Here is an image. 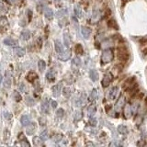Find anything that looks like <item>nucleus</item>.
<instances>
[{
    "instance_id": "7ed1b4c3",
    "label": "nucleus",
    "mask_w": 147,
    "mask_h": 147,
    "mask_svg": "<svg viewBox=\"0 0 147 147\" xmlns=\"http://www.w3.org/2000/svg\"><path fill=\"white\" fill-rule=\"evenodd\" d=\"M112 78H113V76H112V75L110 73L106 74L105 76H104V77H103V79H102V82H101L103 87H108V86H109V84L111 83Z\"/></svg>"
},
{
    "instance_id": "3c124183",
    "label": "nucleus",
    "mask_w": 147,
    "mask_h": 147,
    "mask_svg": "<svg viewBox=\"0 0 147 147\" xmlns=\"http://www.w3.org/2000/svg\"><path fill=\"white\" fill-rule=\"evenodd\" d=\"M28 14H29V21L31 20V15H32V12L30 10L28 11Z\"/></svg>"
},
{
    "instance_id": "c85d7f7f",
    "label": "nucleus",
    "mask_w": 147,
    "mask_h": 147,
    "mask_svg": "<svg viewBox=\"0 0 147 147\" xmlns=\"http://www.w3.org/2000/svg\"><path fill=\"white\" fill-rule=\"evenodd\" d=\"M138 109H139V103H137V102L132 103V105L130 106V110H132V115H134V114L136 113Z\"/></svg>"
},
{
    "instance_id": "a19ab883",
    "label": "nucleus",
    "mask_w": 147,
    "mask_h": 147,
    "mask_svg": "<svg viewBox=\"0 0 147 147\" xmlns=\"http://www.w3.org/2000/svg\"><path fill=\"white\" fill-rule=\"evenodd\" d=\"M63 96H65V97H69L70 96H71V90H70V88L68 87L63 88Z\"/></svg>"
},
{
    "instance_id": "de8ad7c7",
    "label": "nucleus",
    "mask_w": 147,
    "mask_h": 147,
    "mask_svg": "<svg viewBox=\"0 0 147 147\" xmlns=\"http://www.w3.org/2000/svg\"><path fill=\"white\" fill-rule=\"evenodd\" d=\"M39 122L42 126H44V125H46V119L45 118H40V120H39Z\"/></svg>"
},
{
    "instance_id": "6ab92c4d",
    "label": "nucleus",
    "mask_w": 147,
    "mask_h": 147,
    "mask_svg": "<svg viewBox=\"0 0 147 147\" xmlns=\"http://www.w3.org/2000/svg\"><path fill=\"white\" fill-rule=\"evenodd\" d=\"M20 121L23 126H27V125H29L30 123V118H29V115H23L21 117Z\"/></svg>"
},
{
    "instance_id": "aec40b11",
    "label": "nucleus",
    "mask_w": 147,
    "mask_h": 147,
    "mask_svg": "<svg viewBox=\"0 0 147 147\" xmlns=\"http://www.w3.org/2000/svg\"><path fill=\"white\" fill-rule=\"evenodd\" d=\"M14 52L15 53L18 55V56L21 57V56H23L24 54H25L26 53V51L24 48H22V47H16V48L14 49Z\"/></svg>"
},
{
    "instance_id": "603ef678",
    "label": "nucleus",
    "mask_w": 147,
    "mask_h": 147,
    "mask_svg": "<svg viewBox=\"0 0 147 147\" xmlns=\"http://www.w3.org/2000/svg\"><path fill=\"white\" fill-rule=\"evenodd\" d=\"M109 109H110V106H109H109H108V105L106 106V110H107V111H109Z\"/></svg>"
},
{
    "instance_id": "79ce46f5",
    "label": "nucleus",
    "mask_w": 147,
    "mask_h": 147,
    "mask_svg": "<svg viewBox=\"0 0 147 147\" xmlns=\"http://www.w3.org/2000/svg\"><path fill=\"white\" fill-rule=\"evenodd\" d=\"M20 145L23 147H29L30 146V144H29V143L27 141V140H25V139H23V140H21L20 142Z\"/></svg>"
},
{
    "instance_id": "6e6552de",
    "label": "nucleus",
    "mask_w": 147,
    "mask_h": 147,
    "mask_svg": "<svg viewBox=\"0 0 147 147\" xmlns=\"http://www.w3.org/2000/svg\"><path fill=\"white\" fill-rule=\"evenodd\" d=\"M134 77H130L125 81L123 84V88L124 89H128V88H132V85L134 83Z\"/></svg>"
},
{
    "instance_id": "dca6fc26",
    "label": "nucleus",
    "mask_w": 147,
    "mask_h": 147,
    "mask_svg": "<svg viewBox=\"0 0 147 147\" xmlns=\"http://www.w3.org/2000/svg\"><path fill=\"white\" fill-rule=\"evenodd\" d=\"M40 109H42V111L43 112V113H45V114L49 113V102L47 99H44L43 102L42 103V107H40Z\"/></svg>"
},
{
    "instance_id": "2eb2a0df",
    "label": "nucleus",
    "mask_w": 147,
    "mask_h": 147,
    "mask_svg": "<svg viewBox=\"0 0 147 147\" xmlns=\"http://www.w3.org/2000/svg\"><path fill=\"white\" fill-rule=\"evenodd\" d=\"M4 43L6 45H9V46H16L18 44V40L12 38H6L4 40Z\"/></svg>"
},
{
    "instance_id": "ddd939ff",
    "label": "nucleus",
    "mask_w": 147,
    "mask_h": 147,
    "mask_svg": "<svg viewBox=\"0 0 147 147\" xmlns=\"http://www.w3.org/2000/svg\"><path fill=\"white\" fill-rule=\"evenodd\" d=\"M63 43H64L66 48H69L70 44H71V40H70V36L68 32H64L63 33Z\"/></svg>"
},
{
    "instance_id": "9b49d317",
    "label": "nucleus",
    "mask_w": 147,
    "mask_h": 147,
    "mask_svg": "<svg viewBox=\"0 0 147 147\" xmlns=\"http://www.w3.org/2000/svg\"><path fill=\"white\" fill-rule=\"evenodd\" d=\"M89 76H90V79L92 80L93 82H96V81H97L99 80V73H97V71H96L95 69H92L90 70V72H89Z\"/></svg>"
},
{
    "instance_id": "72a5a7b5",
    "label": "nucleus",
    "mask_w": 147,
    "mask_h": 147,
    "mask_svg": "<svg viewBox=\"0 0 147 147\" xmlns=\"http://www.w3.org/2000/svg\"><path fill=\"white\" fill-rule=\"evenodd\" d=\"M75 50H76V53H77V54H83V52H84V49H83V46L81 45V44H76V48H75Z\"/></svg>"
},
{
    "instance_id": "4c0bfd02",
    "label": "nucleus",
    "mask_w": 147,
    "mask_h": 147,
    "mask_svg": "<svg viewBox=\"0 0 147 147\" xmlns=\"http://www.w3.org/2000/svg\"><path fill=\"white\" fill-rule=\"evenodd\" d=\"M52 140H53V142H54V143H58L59 142H61L62 140H63V136L60 134H56V135H54V136H53Z\"/></svg>"
},
{
    "instance_id": "09e8293b",
    "label": "nucleus",
    "mask_w": 147,
    "mask_h": 147,
    "mask_svg": "<svg viewBox=\"0 0 147 147\" xmlns=\"http://www.w3.org/2000/svg\"><path fill=\"white\" fill-rule=\"evenodd\" d=\"M3 115H4L5 119H6V120H9V119L11 118V114L9 113V112H4V113H3Z\"/></svg>"
},
{
    "instance_id": "412c9836",
    "label": "nucleus",
    "mask_w": 147,
    "mask_h": 147,
    "mask_svg": "<svg viewBox=\"0 0 147 147\" xmlns=\"http://www.w3.org/2000/svg\"><path fill=\"white\" fill-rule=\"evenodd\" d=\"M20 38L23 40H28L29 38H30V31L28 30V29H25L23 31L21 32L20 34Z\"/></svg>"
},
{
    "instance_id": "6e6d98bb",
    "label": "nucleus",
    "mask_w": 147,
    "mask_h": 147,
    "mask_svg": "<svg viewBox=\"0 0 147 147\" xmlns=\"http://www.w3.org/2000/svg\"><path fill=\"white\" fill-rule=\"evenodd\" d=\"M86 145H94V144H93V143H86Z\"/></svg>"
},
{
    "instance_id": "0eeeda50",
    "label": "nucleus",
    "mask_w": 147,
    "mask_h": 147,
    "mask_svg": "<svg viewBox=\"0 0 147 147\" xmlns=\"http://www.w3.org/2000/svg\"><path fill=\"white\" fill-rule=\"evenodd\" d=\"M118 93H119V87H117V86H114L113 88H111L110 89V91H109V99H115L116 97H117L118 96Z\"/></svg>"
},
{
    "instance_id": "a18cd8bd",
    "label": "nucleus",
    "mask_w": 147,
    "mask_h": 147,
    "mask_svg": "<svg viewBox=\"0 0 147 147\" xmlns=\"http://www.w3.org/2000/svg\"><path fill=\"white\" fill-rule=\"evenodd\" d=\"M75 118H76V120H80L81 119H82V112H81V111H77L76 113V116H75Z\"/></svg>"
},
{
    "instance_id": "a878e982",
    "label": "nucleus",
    "mask_w": 147,
    "mask_h": 147,
    "mask_svg": "<svg viewBox=\"0 0 147 147\" xmlns=\"http://www.w3.org/2000/svg\"><path fill=\"white\" fill-rule=\"evenodd\" d=\"M75 14H76V16L77 18L82 17V9H81L79 5H76L75 6Z\"/></svg>"
},
{
    "instance_id": "5fc2aeb1",
    "label": "nucleus",
    "mask_w": 147,
    "mask_h": 147,
    "mask_svg": "<svg viewBox=\"0 0 147 147\" xmlns=\"http://www.w3.org/2000/svg\"><path fill=\"white\" fill-rule=\"evenodd\" d=\"M1 82H2V76L0 75V84H1Z\"/></svg>"
},
{
    "instance_id": "c756f323",
    "label": "nucleus",
    "mask_w": 147,
    "mask_h": 147,
    "mask_svg": "<svg viewBox=\"0 0 147 147\" xmlns=\"http://www.w3.org/2000/svg\"><path fill=\"white\" fill-rule=\"evenodd\" d=\"M9 24V20L6 19L5 16H2V17H0V27L3 28L5 26H6Z\"/></svg>"
},
{
    "instance_id": "c9c22d12",
    "label": "nucleus",
    "mask_w": 147,
    "mask_h": 147,
    "mask_svg": "<svg viewBox=\"0 0 147 147\" xmlns=\"http://www.w3.org/2000/svg\"><path fill=\"white\" fill-rule=\"evenodd\" d=\"M72 63H73V65H76V66H80L81 65V59L78 58V57H75L72 60Z\"/></svg>"
},
{
    "instance_id": "9d476101",
    "label": "nucleus",
    "mask_w": 147,
    "mask_h": 147,
    "mask_svg": "<svg viewBox=\"0 0 147 147\" xmlns=\"http://www.w3.org/2000/svg\"><path fill=\"white\" fill-rule=\"evenodd\" d=\"M55 76H56V72L54 71L53 69H51L48 71V73L46 74V78L51 81V82H53V80H54Z\"/></svg>"
},
{
    "instance_id": "49530a36",
    "label": "nucleus",
    "mask_w": 147,
    "mask_h": 147,
    "mask_svg": "<svg viewBox=\"0 0 147 147\" xmlns=\"http://www.w3.org/2000/svg\"><path fill=\"white\" fill-rule=\"evenodd\" d=\"M89 123L92 125V126H96L97 125V120H96V118H90V120H89Z\"/></svg>"
},
{
    "instance_id": "4468645a",
    "label": "nucleus",
    "mask_w": 147,
    "mask_h": 147,
    "mask_svg": "<svg viewBox=\"0 0 147 147\" xmlns=\"http://www.w3.org/2000/svg\"><path fill=\"white\" fill-rule=\"evenodd\" d=\"M37 75H36V73L35 72H33V71H30L29 74L27 75V76H26V78H27V80L29 81V82H34L35 81V79H37Z\"/></svg>"
},
{
    "instance_id": "bb28decb",
    "label": "nucleus",
    "mask_w": 147,
    "mask_h": 147,
    "mask_svg": "<svg viewBox=\"0 0 147 147\" xmlns=\"http://www.w3.org/2000/svg\"><path fill=\"white\" fill-rule=\"evenodd\" d=\"M33 144L35 146H42V140L40 137H38V136H35L33 138Z\"/></svg>"
},
{
    "instance_id": "a211bd4d",
    "label": "nucleus",
    "mask_w": 147,
    "mask_h": 147,
    "mask_svg": "<svg viewBox=\"0 0 147 147\" xmlns=\"http://www.w3.org/2000/svg\"><path fill=\"white\" fill-rule=\"evenodd\" d=\"M125 106V109H124V116L126 119H129L130 118V116L132 115V110H130V104H126Z\"/></svg>"
},
{
    "instance_id": "864d4df0",
    "label": "nucleus",
    "mask_w": 147,
    "mask_h": 147,
    "mask_svg": "<svg viewBox=\"0 0 147 147\" xmlns=\"http://www.w3.org/2000/svg\"><path fill=\"white\" fill-rule=\"evenodd\" d=\"M16 0H9V2H10V3H14Z\"/></svg>"
},
{
    "instance_id": "f8f14e48",
    "label": "nucleus",
    "mask_w": 147,
    "mask_h": 147,
    "mask_svg": "<svg viewBox=\"0 0 147 147\" xmlns=\"http://www.w3.org/2000/svg\"><path fill=\"white\" fill-rule=\"evenodd\" d=\"M54 46H55V51H56V53H63V44H62V42H60L59 40H55Z\"/></svg>"
},
{
    "instance_id": "b1692460",
    "label": "nucleus",
    "mask_w": 147,
    "mask_h": 147,
    "mask_svg": "<svg viewBox=\"0 0 147 147\" xmlns=\"http://www.w3.org/2000/svg\"><path fill=\"white\" fill-rule=\"evenodd\" d=\"M96 111H97V108H96L95 105H91L88 107L87 113H88V116H89V117H93V115L96 113Z\"/></svg>"
},
{
    "instance_id": "4be33fe9",
    "label": "nucleus",
    "mask_w": 147,
    "mask_h": 147,
    "mask_svg": "<svg viewBox=\"0 0 147 147\" xmlns=\"http://www.w3.org/2000/svg\"><path fill=\"white\" fill-rule=\"evenodd\" d=\"M97 96H99V94H97V89H93V90L91 91V93H90V96H89V100H90L91 102H93V101H95V100H97Z\"/></svg>"
},
{
    "instance_id": "5701e85b",
    "label": "nucleus",
    "mask_w": 147,
    "mask_h": 147,
    "mask_svg": "<svg viewBox=\"0 0 147 147\" xmlns=\"http://www.w3.org/2000/svg\"><path fill=\"white\" fill-rule=\"evenodd\" d=\"M10 85H11V78H10V76H9V74L7 73V75L6 76L4 80V86L6 88H9L10 87Z\"/></svg>"
},
{
    "instance_id": "2f4dec72",
    "label": "nucleus",
    "mask_w": 147,
    "mask_h": 147,
    "mask_svg": "<svg viewBox=\"0 0 147 147\" xmlns=\"http://www.w3.org/2000/svg\"><path fill=\"white\" fill-rule=\"evenodd\" d=\"M66 14H67V10H66V9H61V10H59L56 12V18L60 19V18L64 17Z\"/></svg>"
},
{
    "instance_id": "f704fd0d",
    "label": "nucleus",
    "mask_w": 147,
    "mask_h": 147,
    "mask_svg": "<svg viewBox=\"0 0 147 147\" xmlns=\"http://www.w3.org/2000/svg\"><path fill=\"white\" fill-rule=\"evenodd\" d=\"M13 99L17 101V102H19V101L22 99V97H21L20 94H19L18 91H14V92H13Z\"/></svg>"
},
{
    "instance_id": "8fccbe9b",
    "label": "nucleus",
    "mask_w": 147,
    "mask_h": 147,
    "mask_svg": "<svg viewBox=\"0 0 147 147\" xmlns=\"http://www.w3.org/2000/svg\"><path fill=\"white\" fill-rule=\"evenodd\" d=\"M57 105H58V104H57V102H56V101H54V100H53V101H52V107H53V109H56Z\"/></svg>"
},
{
    "instance_id": "20e7f679",
    "label": "nucleus",
    "mask_w": 147,
    "mask_h": 147,
    "mask_svg": "<svg viewBox=\"0 0 147 147\" xmlns=\"http://www.w3.org/2000/svg\"><path fill=\"white\" fill-rule=\"evenodd\" d=\"M124 105H125V97H124V96H122L121 95V96L119 97V99H118V101L115 104L116 111H120V109L124 107Z\"/></svg>"
},
{
    "instance_id": "f257e3e1",
    "label": "nucleus",
    "mask_w": 147,
    "mask_h": 147,
    "mask_svg": "<svg viewBox=\"0 0 147 147\" xmlns=\"http://www.w3.org/2000/svg\"><path fill=\"white\" fill-rule=\"evenodd\" d=\"M113 60V52L110 49H107L103 52L101 55V62L102 63H109Z\"/></svg>"
},
{
    "instance_id": "cd10ccee",
    "label": "nucleus",
    "mask_w": 147,
    "mask_h": 147,
    "mask_svg": "<svg viewBox=\"0 0 147 147\" xmlns=\"http://www.w3.org/2000/svg\"><path fill=\"white\" fill-rule=\"evenodd\" d=\"M108 27L111 28V29H119V27H118L117 23H116V21L114 20V19H110V20L108 21Z\"/></svg>"
},
{
    "instance_id": "f03ea898",
    "label": "nucleus",
    "mask_w": 147,
    "mask_h": 147,
    "mask_svg": "<svg viewBox=\"0 0 147 147\" xmlns=\"http://www.w3.org/2000/svg\"><path fill=\"white\" fill-rule=\"evenodd\" d=\"M117 56H118V59L120 60V61H127L129 58V53L125 48L120 47V48H118Z\"/></svg>"
},
{
    "instance_id": "7c9ffc66",
    "label": "nucleus",
    "mask_w": 147,
    "mask_h": 147,
    "mask_svg": "<svg viewBox=\"0 0 147 147\" xmlns=\"http://www.w3.org/2000/svg\"><path fill=\"white\" fill-rule=\"evenodd\" d=\"M38 67H39V70L40 72H43L45 70V67H46V63L43 60H40L38 63Z\"/></svg>"
},
{
    "instance_id": "423d86ee",
    "label": "nucleus",
    "mask_w": 147,
    "mask_h": 147,
    "mask_svg": "<svg viewBox=\"0 0 147 147\" xmlns=\"http://www.w3.org/2000/svg\"><path fill=\"white\" fill-rule=\"evenodd\" d=\"M81 32H82V35H83V37H84L85 39H88L89 37H90L92 30H91L90 28L83 26V27L81 28Z\"/></svg>"
},
{
    "instance_id": "1a4fd4ad",
    "label": "nucleus",
    "mask_w": 147,
    "mask_h": 147,
    "mask_svg": "<svg viewBox=\"0 0 147 147\" xmlns=\"http://www.w3.org/2000/svg\"><path fill=\"white\" fill-rule=\"evenodd\" d=\"M35 130H36V124L35 123H29V125H27L26 132H27L28 135H32Z\"/></svg>"
},
{
    "instance_id": "39448f33",
    "label": "nucleus",
    "mask_w": 147,
    "mask_h": 147,
    "mask_svg": "<svg viewBox=\"0 0 147 147\" xmlns=\"http://www.w3.org/2000/svg\"><path fill=\"white\" fill-rule=\"evenodd\" d=\"M71 52H70L69 50L65 51V52H63V53H59V58H60V60H62V61H67V60H69L70 58H71Z\"/></svg>"
},
{
    "instance_id": "473e14b6",
    "label": "nucleus",
    "mask_w": 147,
    "mask_h": 147,
    "mask_svg": "<svg viewBox=\"0 0 147 147\" xmlns=\"http://www.w3.org/2000/svg\"><path fill=\"white\" fill-rule=\"evenodd\" d=\"M118 132L121 133V134H126L127 132H128V129L127 127H125L124 125H120V126L118 127Z\"/></svg>"
},
{
    "instance_id": "58836bf2",
    "label": "nucleus",
    "mask_w": 147,
    "mask_h": 147,
    "mask_svg": "<svg viewBox=\"0 0 147 147\" xmlns=\"http://www.w3.org/2000/svg\"><path fill=\"white\" fill-rule=\"evenodd\" d=\"M26 103H27L28 106H33L35 105V100L33 99H31L30 97H27L26 99Z\"/></svg>"
},
{
    "instance_id": "37998d69",
    "label": "nucleus",
    "mask_w": 147,
    "mask_h": 147,
    "mask_svg": "<svg viewBox=\"0 0 147 147\" xmlns=\"http://www.w3.org/2000/svg\"><path fill=\"white\" fill-rule=\"evenodd\" d=\"M63 114H64V112H63V109H59L58 110L56 111V116L58 118H63Z\"/></svg>"
},
{
    "instance_id": "393cba45",
    "label": "nucleus",
    "mask_w": 147,
    "mask_h": 147,
    "mask_svg": "<svg viewBox=\"0 0 147 147\" xmlns=\"http://www.w3.org/2000/svg\"><path fill=\"white\" fill-rule=\"evenodd\" d=\"M53 11L52 9H45V17H46V19H52L53 18Z\"/></svg>"
},
{
    "instance_id": "c03bdc74",
    "label": "nucleus",
    "mask_w": 147,
    "mask_h": 147,
    "mask_svg": "<svg viewBox=\"0 0 147 147\" xmlns=\"http://www.w3.org/2000/svg\"><path fill=\"white\" fill-rule=\"evenodd\" d=\"M99 18V10H94V12H93V19H96L97 20V19Z\"/></svg>"
},
{
    "instance_id": "ea45409f",
    "label": "nucleus",
    "mask_w": 147,
    "mask_h": 147,
    "mask_svg": "<svg viewBox=\"0 0 147 147\" xmlns=\"http://www.w3.org/2000/svg\"><path fill=\"white\" fill-rule=\"evenodd\" d=\"M19 90H20L21 92L26 93L28 91V87L25 86V84H24V83H20V84L19 85Z\"/></svg>"
},
{
    "instance_id": "f3484780",
    "label": "nucleus",
    "mask_w": 147,
    "mask_h": 147,
    "mask_svg": "<svg viewBox=\"0 0 147 147\" xmlns=\"http://www.w3.org/2000/svg\"><path fill=\"white\" fill-rule=\"evenodd\" d=\"M61 85H55L53 87V94L54 97H59L61 95Z\"/></svg>"
},
{
    "instance_id": "e433bc0d",
    "label": "nucleus",
    "mask_w": 147,
    "mask_h": 147,
    "mask_svg": "<svg viewBox=\"0 0 147 147\" xmlns=\"http://www.w3.org/2000/svg\"><path fill=\"white\" fill-rule=\"evenodd\" d=\"M40 138H42V141H46L47 139H48V130H44L40 132Z\"/></svg>"
}]
</instances>
